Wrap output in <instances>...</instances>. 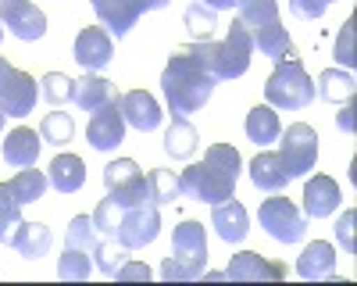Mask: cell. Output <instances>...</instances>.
I'll list each match as a JSON object with an SVG mask.
<instances>
[{"label":"cell","instance_id":"6da1fadb","mask_svg":"<svg viewBox=\"0 0 357 286\" xmlns=\"http://www.w3.org/2000/svg\"><path fill=\"white\" fill-rule=\"evenodd\" d=\"M215 72L207 68V57L200 50V43H186V47H175L168 65L161 72V90L165 100L172 107V114L186 119V114L200 111L207 100H211L215 90Z\"/></svg>","mask_w":357,"mask_h":286},{"label":"cell","instance_id":"7a4b0ae2","mask_svg":"<svg viewBox=\"0 0 357 286\" xmlns=\"http://www.w3.org/2000/svg\"><path fill=\"white\" fill-rule=\"evenodd\" d=\"M243 158L229 143H211L204 151L200 165H190L183 176H178V186L190 200H200V204H222L236 193V179H240Z\"/></svg>","mask_w":357,"mask_h":286},{"label":"cell","instance_id":"3957f363","mask_svg":"<svg viewBox=\"0 0 357 286\" xmlns=\"http://www.w3.org/2000/svg\"><path fill=\"white\" fill-rule=\"evenodd\" d=\"M236 18H240L250 36H254V47L272 57V61H289V57H296L293 50V40L289 33L282 29V18H279V0H236Z\"/></svg>","mask_w":357,"mask_h":286},{"label":"cell","instance_id":"277c9868","mask_svg":"<svg viewBox=\"0 0 357 286\" xmlns=\"http://www.w3.org/2000/svg\"><path fill=\"white\" fill-rule=\"evenodd\" d=\"M207 272V233L200 222H178L172 233V257L161 262L165 283H197Z\"/></svg>","mask_w":357,"mask_h":286},{"label":"cell","instance_id":"5b68a950","mask_svg":"<svg viewBox=\"0 0 357 286\" xmlns=\"http://www.w3.org/2000/svg\"><path fill=\"white\" fill-rule=\"evenodd\" d=\"M200 50H204V57H207V68L215 72V79H240V75H247V68H250L254 36H250V29H247L240 18H232L229 36L218 40V43L200 40Z\"/></svg>","mask_w":357,"mask_h":286},{"label":"cell","instance_id":"8992f818","mask_svg":"<svg viewBox=\"0 0 357 286\" xmlns=\"http://www.w3.org/2000/svg\"><path fill=\"white\" fill-rule=\"evenodd\" d=\"M264 100L275 111H304L314 100V82L304 72L301 57H289V61L275 65V72L264 82Z\"/></svg>","mask_w":357,"mask_h":286},{"label":"cell","instance_id":"52a82bcc","mask_svg":"<svg viewBox=\"0 0 357 286\" xmlns=\"http://www.w3.org/2000/svg\"><path fill=\"white\" fill-rule=\"evenodd\" d=\"M257 222H261L264 233L279 243H301L307 236V215L296 208L289 197H279V193H272L257 208Z\"/></svg>","mask_w":357,"mask_h":286},{"label":"cell","instance_id":"ba28073f","mask_svg":"<svg viewBox=\"0 0 357 286\" xmlns=\"http://www.w3.org/2000/svg\"><path fill=\"white\" fill-rule=\"evenodd\" d=\"M161 233V215H158V204L154 200H143V204H132V208H122V218L114 225V240L122 243L126 250H143L146 243H154Z\"/></svg>","mask_w":357,"mask_h":286},{"label":"cell","instance_id":"9c48e42d","mask_svg":"<svg viewBox=\"0 0 357 286\" xmlns=\"http://www.w3.org/2000/svg\"><path fill=\"white\" fill-rule=\"evenodd\" d=\"M104 186H107V197L114 200L118 208H132V204H143L151 200V186H146V176L143 168L132 161V158H118L104 168Z\"/></svg>","mask_w":357,"mask_h":286},{"label":"cell","instance_id":"30bf717a","mask_svg":"<svg viewBox=\"0 0 357 286\" xmlns=\"http://www.w3.org/2000/svg\"><path fill=\"white\" fill-rule=\"evenodd\" d=\"M279 140H282L279 154H282V161L289 168V176L304 179L307 172L314 168V161H318V133L307 122H293V126H286V133H279Z\"/></svg>","mask_w":357,"mask_h":286},{"label":"cell","instance_id":"8fae6325","mask_svg":"<svg viewBox=\"0 0 357 286\" xmlns=\"http://www.w3.org/2000/svg\"><path fill=\"white\" fill-rule=\"evenodd\" d=\"M0 25L11 29L22 43H33L47 33V15L33 0H0Z\"/></svg>","mask_w":357,"mask_h":286},{"label":"cell","instance_id":"7c38bea8","mask_svg":"<svg viewBox=\"0 0 357 286\" xmlns=\"http://www.w3.org/2000/svg\"><path fill=\"white\" fill-rule=\"evenodd\" d=\"M36 100H40V82L29 72L11 68L8 79L0 82V111H4L8 119H25V114L36 107Z\"/></svg>","mask_w":357,"mask_h":286},{"label":"cell","instance_id":"4fadbf2b","mask_svg":"<svg viewBox=\"0 0 357 286\" xmlns=\"http://www.w3.org/2000/svg\"><path fill=\"white\" fill-rule=\"evenodd\" d=\"M72 54H75V61H79L86 72H100L111 57H114V40H111V33H107L104 25H86L82 33L75 36Z\"/></svg>","mask_w":357,"mask_h":286},{"label":"cell","instance_id":"5bb4252c","mask_svg":"<svg viewBox=\"0 0 357 286\" xmlns=\"http://www.w3.org/2000/svg\"><path fill=\"white\" fill-rule=\"evenodd\" d=\"M86 140L93 151H114L118 143L126 140V119H122V111H118V100L93 111V119L86 126Z\"/></svg>","mask_w":357,"mask_h":286},{"label":"cell","instance_id":"9a60e30c","mask_svg":"<svg viewBox=\"0 0 357 286\" xmlns=\"http://www.w3.org/2000/svg\"><path fill=\"white\" fill-rule=\"evenodd\" d=\"M118 111H122L126 126L139 129V133H154L161 126V104L146 93V90H129L118 93Z\"/></svg>","mask_w":357,"mask_h":286},{"label":"cell","instance_id":"2e32d148","mask_svg":"<svg viewBox=\"0 0 357 286\" xmlns=\"http://www.w3.org/2000/svg\"><path fill=\"white\" fill-rule=\"evenodd\" d=\"M222 279H232V283H254V279H286V265L279 262H268L257 250H240L229 262V269L222 272Z\"/></svg>","mask_w":357,"mask_h":286},{"label":"cell","instance_id":"e0dca14e","mask_svg":"<svg viewBox=\"0 0 357 286\" xmlns=\"http://www.w3.org/2000/svg\"><path fill=\"white\" fill-rule=\"evenodd\" d=\"M340 204H343V193L333 176H314L304 183V215L307 218H329Z\"/></svg>","mask_w":357,"mask_h":286},{"label":"cell","instance_id":"ac0fdd59","mask_svg":"<svg viewBox=\"0 0 357 286\" xmlns=\"http://www.w3.org/2000/svg\"><path fill=\"white\" fill-rule=\"evenodd\" d=\"M89 4H93L97 22L107 29V33H114V40H118V36H126L129 29L143 18L139 0H89Z\"/></svg>","mask_w":357,"mask_h":286},{"label":"cell","instance_id":"d6986e66","mask_svg":"<svg viewBox=\"0 0 357 286\" xmlns=\"http://www.w3.org/2000/svg\"><path fill=\"white\" fill-rule=\"evenodd\" d=\"M211 225H215V233H218L225 243H240V240L250 233V215H247V208L240 204V200L229 197V200H222V204H215Z\"/></svg>","mask_w":357,"mask_h":286},{"label":"cell","instance_id":"ffe728a7","mask_svg":"<svg viewBox=\"0 0 357 286\" xmlns=\"http://www.w3.org/2000/svg\"><path fill=\"white\" fill-rule=\"evenodd\" d=\"M296 276L301 279H336V247L325 243V240H314L304 247V254L296 257Z\"/></svg>","mask_w":357,"mask_h":286},{"label":"cell","instance_id":"44dd1931","mask_svg":"<svg viewBox=\"0 0 357 286\" xmlns=\"http://www.w3.org/2000/svg\"><path fill=\"white\" fill-rule=\"evenodd\" d=\"M114 100H118V86H114V82H107V79H100V75H82V79H75L72 104L82 107L86 114H93V111H100V107H107V104H114Z\"/></svg>","mask_w":357,"mask_h":286},{"label":"cell","instance_id":"7402d4cb","mask_svg":"<svg viewBox=\"0 0 357 286\" xmlns=\"http://www.w3.org/2000/svg\"><path fill=\"white\" fill-rule=\"evenodd\" d=\"M289 179H293L289 168H286L282 154H275V151H261V154L250 161V183H254L257 190H264V193H279Z\"/></svg>","mask_w":357,"mask_h":286},{"label":"cell","instance_id":"603a6c76","mask_svg":"<svg viewBox=\"0 0 357 286\" xmlns=\"http://www.w3.org/2000/svg\"><path fill=\"white\" fill-rule=\"evenodd\" d=\"M40 147H43V136L36 129H29V126H18L4 140V161L15 165V168H29V165H36Z\"/></svg>","mask_w":357,"mask_h":286},{"label":"cell","instance_id":"cb8c5ba5","mask_svg":"<svg viewBox=\"0 0 357 286\" xmlns=\"http://www.w3.org/2000/svg\"><path fill=\"white\" fill-rule=\"evenodd\" d=\"M11 247L22 257H29V262H40V257H47L50 247H54V233L43 222H25L22 218V225L15 229V236H11Z\"/></svg>","mask_w":357,"mask_h":286},{"label":"cell","instance_id":"d4e9b609","mask_svg":"<svg viewBox=\"0 0 357 286\" xmlns=\"http://www.w3.org/2000/svg\"><path fill=\"white\" fill-rule=\"evenodd\" d=\"M50 186L57 190V193H75V190H82V183H86V165H82V158L79 154H54V161H50Z\"/></svg>","mask_w":357,"mask_h":286},{"label":"cell","instance_id":"484cf974","mask_svg":"<svg viewBox=\"0 0 357 286\" xmlns=\"http://www.w3.org/2000/svg\"><path fill=\"white\" fill-rule=\"evenodd\" d=\"M279 133H282V122H279L275 107H268V104L250 107V114H247V136H250V143L268 147V143L279 140Z\"/></svg>","mask_w":357,"mask_h":286},{"label":"cell","instance_id":"4316f807","mask_svg":"<svg viewBox=\"0 0 357 286\" xmlns=\"http://www.w3.org/2000/svg\"><path fill=\"white\" fill-rule=\"evenodd\" d=\"M197 147H200L197 129H193L186 119L172 114V126H168V133H165V151H168L175 161H186V158H193V154H197Z\"/></svg>","mask_w":357,"mask_h":286},{"label":"cell","instance_id":"83f0119b","mask_svg":"<svg viewBox=\"0 0 357 286\" xmlns=\"http://www.w3.org/2000/svg\"><path fill=\"white\" fill-rule=\"evenodd\" d=\"M357 90V82L350 75V68H325L318 72V86H314V93L321 100H329V104H343L347 97H354Z\"/></svg>","mask_w":357,"mask_h":286},{"label":"cell","instance_id":"f1b7e54d","mask_svg":"<svg viewBox=\"0 0 357 286\" xmlns=\"http://www.w3.org/2000/svg\"><path fill=\"white\" fill-rule=\"evenodd\" d=\"M11 186V193H15V200L25 208V204H36V200L47 193V186H50V179L43 176V172H36V165H29V168H22V172H15V179L8 183Z\"/></svg>","mask_w":357,"mask_h":286},{"label":"cell","instance_id":"f546056e","mask_svg":"<svg viewBox=\"0 0 357 286\" xmlns=\"http://www.w3.org/2000/svg\"><path fill=\"white\" fill-rule=\"evenodd\" d=\"M93 262H97V272H100L104 279H114V272L129 262V250L118 243L114 236H104V240H97V247H93Z\"/></svg>","mask_w":357,"mask_h":286},{"label":"cell","instance_id":"4dcf8cb0","mask_svg":"<svg viewBox=\"0 0 357 286\" xmlns=\"http://www.w3.org/2000/svg\"><path fill=\"white\" fill-rule=\"evenodd\" d=\"M40 136H43V143H54V147H65V143H72V136H75V122H72V114H65L61 107H54L50 114H43V122H40Z\"/></svg>","mask_w":357,"mask_h":286},{"label":"cell","instance_id":"1f68e13d","mask_svg":"<svg viewBox=\"0 0 357 286\" xmlns=\"http://www.w3.org/2000/svg\"><path fill=\"white\" fill-rule=\"evenodd\" d=\"M146 186H151V200L161 208V204H172V200L183 197V186H178V176L168 168H151L146 176Z\"/></svg>","mask_w":357,"mask_h":286},{"label":"cell","instance_id":"d6a6232c","mask_svg":"<svg viewBox=\"0 0 357 286\" xmlns=\"http://www.w3.org/2000/svg\"><path fill=\"white\" fill-rule=\"evenodd\" d=\"M72 90H75V79L65 75V72H47L40 79V97L50 104V107H65L72 100Z\"/></svg>","mask_w":357,"mask_h":286},{"label":"cell","instance_id":"836d02e7","mask_svg":"<svg viewBox=\"0 0 357 286\" xmlns=\"http://www.w3.org/2000/svg\"><path fill=\"white\" fill-rule=\"evenodd\" d=\"M100 233H97V225H93V215H75L65 229V247H75V250H89L93 254Z\"/></svg>","mask_w":357,"mask_h":286},{"label":"cell","instance_id":"e575fe53","mask_svg":"<svg viewBox=\"0 0 357 286\" xmlns=\"http://www.w3.org/2000/svg\"><path fill=\"white\" fill-rule=\"evenodd\" d=\"M93 272V254L89 250H75V247H65L61 250V262H57V276L61 279H72V283H82Z\"/></svg>","mask_w":357,"mask_h":286},{"label":"cell","instance_id":"d590c367","mask_svg":"<svg viewBox=\"0 0 357 286\" xmlns=\"http://www.w3.org/2000/svg\"><path fill=\"white\" fill-rule=\"evenodd\" d=\"M183 22H186V29L197 36V43L200 40H211L215 36V29H218V11L215 8H204V4H193L186 8V15H183Z\"/></svg>","mask_w":357,"mask_h":286},{"label":"cell","instance_id":"8d00e7d4","mask_svg":"<svg viewBox=\"0 0 357 286\" xmlns=\"http://www.w3.org/2000/svg\"><path fill=\"white\" fill-rule=\"evenodd\" d=\"M18 225H22V204L15 200L11 186L0 183V243H11Z\"/></svg>","mask_w":357,"mask_h":286},{"label":"cell","instance_id":"74e56055","mask_svg":"<svg viewBox=\"0 0 357 286\" xmlns=\"http://www.w3.org/2000/svg\"><path fill=\"white\" fill-rule=\"evenodd\" d=\"M118 218H122V208H118L111 197H104L100 204H97V211H93L97 233H100V236H111V233H114V225H118Z\"/></svg>","mask_w":357,"mask_h":286},{"label":"cell","instance_id":"f35d334b","mask_svg":"<svg viewBox=\"0 0 357 286\" xmlns=\"http://www.w3.org/2000/svg\"><path fill=\"white\" fill-rule=\"evenodd\" d=\"M354 18H347L343 22V29H340V36H336V65L340 68H354Z\"/></svg>","mask_w":357,"mask_h":286},{"label":"cell","instance_id":"ab89813d","mask_svg":"<svg viewBox=\"0 0 357 286\" xmlns=\"http://www.w3.org/2000/svg\"><path fill=\"white\" fill-rule=\"evenodd\" d=\"M354 222H357V211H354V208H347L343 218L336 222V240H340V247H343L347 254L357 250V243H354Z\"/></svg>","mask_w":357,"mask_h":286},{"label":"cell","instance_id":"60d3db41","mask_svg":"<svg viewBox=\"0 0 357 286\" xmlns=\"http://www.w3.org/2000/svg\"><path fill=\"white\" fill-rule=\"evenodd\" d=\"M325 8H329V0H289V11L304 22H318L325 15Z\"/></svg>","mask_w":357,"mask_h":286},{"label":"cell","instance_id":"b9f144b4","mask_svg":"<svg viewBox=\"0 0 357 286\" xmlns=\"http://www.w3.org/2000/svg\"><path fill=\"white\" fill-rule=\"evenodd\" d=\"M151 276H154V272H151V265H146V262H126L122 269L114 272V279H122V283H126V279H143V283H146Z\"/></svg>","mask_w":357,"mask_h":286},{"label":"cell","instance_id":"7bdbcfd3","mask_svg":"<svg viewBox=\"0 0 357 286\" xmlns=\"http://www.w3.org/2000/svg\"><path fill=\"white\" fill-rule=\"evenodd\" d=\"M336 126H340L343 133H354V97L343 100V107H340V114H336Z\"/></svg>","mask_w":357,"mask_h":286},{"label":"cell","instance_id":"ee69618b","mask_svg":"<svg viewBox=\"0 0 357 286\" xmlns=\"http://www.w3.org/2000/svg\"><path fill=\"white\" fill-rule=\"evenodd\" d=\"M197 4L215 8V11H229V8H236V0H197Z\"/></svg>","mask_w":357,"mask_h":286},{"label":"cell","instance_id":"f6af8a7d","mask_svg":"<svg viewBox=\"0 0 357 286\" xmlns=\"http://www.w3.org/2000/svg\"><path fill=\"white\" fill-rule=\"evenodd\" d=\"M161 8H168V0H139V11L146 15V11H161Z\"/></svg>","mask_w":357,"mask_h":286},{"label":"cell","instance_id":"bcb514c9","mask_svg":"<svg viewBox=\"0 0 357 286\" xmlns=\"http://www.w3.org/2000/svg\"><path fill=\"white\" fill-rule=\"evenodd\" d=\"M8 72H11V61H8V57H0V82L8 79Z\"/></svg>","mask_w":357,"mask_h":286},{"label":"cell","instance_id":"7dc6e473","mask_svg":"<svg viewBox=\"0 0 357 286\" xmlns=\"http://www.w3.org/2000/svg\"><path fill=\"white\" fill-rule=\"evenodd\" d=\"M4 119H8V114H4V111H0V126H4Z\"/></svg>","mask_w":357,"mask_h":286},{"label":"cell","instance_id":"c3c4849f","mask_svg":"<svg viewBox=\"0 0 357 286\" xmlns=\"http://www.w3.org/2000/svg\"><path fill=\"white\" fill-rule=\"evenodd\" d=\"M0 36H4V29H0Z\"/></svg>","mask_w":357,"mask_h":286},{"label":"cell","instance_id":"681fc988","mask_svg":"<svg viewBox=\"0 0 357 286\" xmlns=\"http://www.w3.org/2000/svg\"><path fill=\"white\" fill-rule=\"evenodd\" d=\"M329 4H333V0H329Z\"/></svg>","mask_w":357,"mask_h":286}]
</instances>
